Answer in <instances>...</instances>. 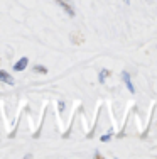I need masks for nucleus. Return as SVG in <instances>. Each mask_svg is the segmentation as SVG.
I'll use <instances>...</instances> for the list:
<instances>
[{
	"mask_svg": "<svg viewBox=\"0 0 157 159\" xmlns=\"http://www.w3.org/2000/svg\"><path fill=\"white\" fill-rule=\"evenodd\" d=\"M34 70L36 71H41V73H47V70H46V68H42V66H36Z\"/></svg>",
	"mask_w": 157,
	"mask_h": 159,
	"instance_id": "obj_6",
	"label": "nucleus"
},
{
	"mask_svg": "<svg viewBox=\"0 0 157 159\" xmlns=\"http://www.w3.org/2000/svg\"><path fill=\"white\" fill-rule=\"evenodd\" d=\"M107 75H108L107 70H103L102 73H100V83H105V78H107Z\"/></svg>",
	"mask_w": 157,
	"mask_h": 159,
	"instance_id": "obj_5",
	"label": "nucleus"
},
{
	"mask_svg": "<svg viewBox=\"0 0 157 159\" xmlns=\"http://www.w3.org/2000/svg\"><path fill=\"white\" fill-rule=\"evenodd\" d=\"M0 81L7 83V85H14V78H10V75L7 73V71H0Z\"/></svg>",
	"mask_w": 157,
	"mask_h": 159,
	"instance_id": "obj_3",
	"label": "nucleus"
},
{
	"mask_svg": "<svg viewBox=\"0 0 157 159\" xmlns=\"http://www.w3.org/2000/svg\"><path fill=\"white\" fill-rule=\"evenodd\" d=\"M102 141H103V142H107V141H110V135H103V137H102Z\"/></svg>",
	"mask_w": 157,
	"mask_h": 159,
	"instance_id": "obj_7",
	"label": "nucleus"
},
{
	"mask_svg": "<svg viewBox=\"0 0 157 159\" xmlns=\"http://www.w3.org/2000/svg\"><path fill=\"white\" fill-rule=\"evenodd\" d=\"M56 2H58L59 5L63 7V9H64L66 12L69 14V16H74V9H73V3H71L69 0H56Z\"/></svg>",
	"mask_w": 157,
	"mask_h": 159,
	"instance_id": "obj_1",
	"label": "nucleus"
},
{
	"mask_svg": "<svg viewBox=\"0 0 157 159\" xmlns=\"http://www.w3.org/2000/svg\"><path fill=\"white\" fill-rule=\"evenodd\" d=\"M27 63H29V59H27V58H20V59H19V61L15 63L14 70H15V71H22L25 66H27Z\"/></svg>",
	"mask_w": 157,
	"mask_h": 159,
	"instance_id": "obj_4",
	"label": "nucleus"
},
{
	"mask_svg": "<svg viewBox=\"0 0 157 159\" xmlns=\"http://www.w3.org/2000/svg\"><path fill=\"white\" fill-rule=\"evenodd\" d=\"M122 78H123V81H125V85H127V88H129V92H130V93H135V86L132 85L130 75L127 73V71H123V73H122Z\"/></svg>",
	"mask_w": 157,
	"mask_h": 159,
	"instance_id": "obj_2",
	"label": "nucleus"
}]
</instances>
